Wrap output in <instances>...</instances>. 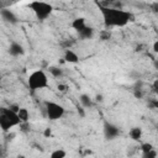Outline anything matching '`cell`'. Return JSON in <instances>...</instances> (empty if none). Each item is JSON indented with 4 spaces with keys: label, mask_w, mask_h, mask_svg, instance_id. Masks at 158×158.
I'll return each mask as SVG.
<instances>
[{
    "label": "cell",
    "mask_w": 158,
    "mask_h": 158,
    "mask_svg": "<svg viewBox=\"0 0 158 158\" xmlns=\"http://www.w3.org/2000/svg\"><path fill=\"white\" fill-rule=\"evenodd\" d=\"M27 84L32 90H41L48 86V77L42 69L32 72L27 79Z\"/></svg>",
    "instance_id": "7a4b0ae2"
},
{
    "label": "cell",
    "mask_w": 158,
    "mask_h": 158,
    "mask_svg": "<svg viewBox=\"0 0 158 158\" xmlns=\"http://www.w3.org/2000/svg\"><path fill=\"white\" fill-rule=\"evenodd\" d=\"M110 37H111L110 32H107V31H101L100 32V38L102 41H107V40H110Z\"/></svg>",
    "instance_id": "ffe728a7"
},
{
    "label": "cell",
    "mask_w": 158,
    "mask_h": 158,
    "mask_svg": "<svg viewBox=\"0 0 158 158\" xmlns=\"http://www.w3.org/2000/svg\"><path fill=\"white\" fill-rule=\"evenodd\" d=\"M1 115H4L11 123H12V126H17V125H20L21 123V120L19 118V115H17V112H14L12 110H10L9 107H2L1 109V112H0Z\"/></svg>",
    "instance_id": "8992f818"
},
{
    "label": "cell",
    "mask_w": 158,
    "mask_h": 158,
    "mask_svg": "<svg viewBox=\"0 0 158 158\" xmlns=\"http://www.w3.org/2000/svg\"><path fill=\"white\" fill-rule=\"evenodd\" d=\"M83 109H84V107H78V114H79V115H80L81 117H84V116H85V114H84Z\"/></svg>",
    "instance_id": "f1b7e54d"
},
{
    "label": "cell",
    "mask_w": 158,
    "mask_h": 158,
    "mask_svg": "<svg viewBox=\"0 0 158 158\" xmlns=\"http://www.w3.org/2000/svg\"><path fill=\"white\" fill-rule=\"evenodd\" d=\"M9 53L12 57H19V56H22L25 53V49H23L22 44L17 43V42H11V44L9 47Z\"/></svg>",
    "instance_id": "ba28073f"
},
{
    "label": "cell",
    "mask_w": 158,
    "mask_h": 158,
    "mask_svg": "<svg viewBox=\"0 0 158 158\" xmlns=\"http://www.w3.org/2000/svg\"><path fill=\"white\" fill-rule=\"evenodd\" d=\"M17 115H19V118L21 120V123H22V122H28L30 112H28V110H27L26 107H21V109L19 110Z\"/></svg>",
    "instance_id": "5bb4252c"
},
{
    "label": "cell",
    "mask_w": 158,
    "mask_h": 158,
    "mask_svg": "<svg viewBox=\"0 0 158 158\" xmlns=\"http://www.w3.org/2000/svg\"><path fill=\"white\" fill-rule=\"evenodd\" d=\"M28 7L33 11L38 20H46L53 11V6L43 1H32L28 4Z\"/></svg>",
    "instance_id": "3957f363"
},
{
    "label": "cell",
    "mask_w": 158,
    "mask_h": 158,
    "mask_svg": "<svg viewBox=\"0 0 158 158\" xmlns=\"http://www.w3.org/2000/svg\"><path fill=\"white\" fill-rule=\"evenodd\" d=\"M0 127H1V130H2L4 132H7V131H9L11 127H14V126H12V123H11L4 115L0 114Z\"/></svg>",
    "instance_id": "7c38bea8"
},
{
    "label": "cell",
    "mask_w": 158,
    "mask_h": 158,
    "mask_svg": "<svg viewBox=\"0 0 158 158\" xmlns=\"http://www.w3.org/2000/svg\"><path fill=\"white\" fill-rule=\"evenodd\" d=\"M142 158H157V152L153 149L148 153H142Z\"/></svg>",
    "instance_id": "d6986e66"
},
{
    "label": "cell",
    "mask_w": 158,
    "mask_h": 158,
    "mask_svg": "<svg viewBox=\"0 0 158 158\" xmlns=\"http://www.w3.org/2000/svg\"><path fill=\"white\" fill-rule=\"evenodd\" d=\"M100 11L104 19V23L106 27H122L131 21L132 15L128 11L114 7H104L100 6Z\"/></svg>",
    "instance_id": "6da1fadb"
},
{
    "label": "cell",
    "mask_w": 158,
    "mask_h": 158,
    "mask_svg": "<svg viewBox=\"0 0 158 158\" xmlns=\"http://www.w3.org/2000/svg\"><path fill=\"white\" fill-rule=\"evenodd\" d=\"M153 52H154V53H158V38H157V41L153 43Z\"/></svg>",
    "instance_id": "4316f807"
},
{
    "label": "cell",
    "mask_w": 158,
    "mask_h": 158,
    "mask_svg": "<svg viewBox=\"0 0 158 158\" xmlns=\"http://www.w3.org/2000/svg\"><path fill=\"white\" fill-rule=\"evenodd\" d=\"M141 151H142V153H148V152L153 151V144L149 142H144L141 144Z\"/></svg>",
    "instance_id": "ac0fdd59"
},
{
    "label": "cell",
    "mask_w": 158,
    "mask_h": 158,
    "mask_svg": "<svg viewBox=\"0 0 158 158\" xmlns=\"http://www.w3.org/2000/svg\"><path fill=\"white\" fill-rule=\"evenodd\" d=\"M118 135H120V130L117 126H115L110 122L104 123V136L106 139H115Z\"/></svg>",
    "instance_id": "5b68a950"
},
{
    "label": "cell",
    "mask_w": 158,
    "mask_h": 158,
    "mask_svg": "<svg viewBox=\"0 0 158 158\" xmlns=\"http://www.w3.org/2000/svg\"><path fill=\"white\" fill-rule=\"evenodd\" d=\"M157 133H158V131H157Z\"/></svg>",
    "instance_id": "d6a6232c"
},
{
    "label": "cell",
    "mask_w": 158,
    "mask_h": 158,
    "mask_svg": "<svg viewBox=\"0 0 158 158\" xmlns=\"http://www.w3.org/2000/svg\"><path fill=\"white\" fill-rule=\"evenodd\" d=\"M148 106H149L151 109H158V100H156V99H151L149 102H148Z\"/></svg>",
    "instance_id": "44dd1931"
},
{
    "label": "cell",
    "mask_w": 158,
    "mask_h": 158,
    "mask_svg": "<svg viewBox=\"0 0 158 158\" xmlns=\"http://www.w3.org/2000/svg\"><path fill=\"white\" fill-rule=\"evenodd\" d=\"M130 137L133 139V141H139L141 137H142V128L141 127H132L130 130Z\"/></svg>",
    "instance_id": "4fadbf2b"
},
{
    "label": "cell",
    "mask_w": 158,
    "mask_h": 158,
    "mask_svg": "<svg viewBox=\"0 0 158 158\" xmlns=\"http://www.w3.org/2000/svg\"><path fill=\"white\" fill-rule=\"evenodd\" d=\"M0 16L4 21L10 22V23H17V16L9 9H1L0 10Z\"/></svg>",
    "instance_id": "52a82bcc"
},
{
    "label": "cell",
    "mask_w": 158,
    "mask_h": 158,
    "mask_svg": "<svg viewBox=\"0 0 158 158\" xmlns=\"http://www.w3.org/2000/svg\"><path fill=\"white\" fill-rule=\"evenodd\" d=\"M44 112L51 121H56L63 117L64 107L54 101H44Z\"/></svg>",
    "instance_id": "277c9868"
},
{
    "label": "cell",
    "mask_w": 158,
    "mask_h": 158,
    "mask_svg": "<svg viewBox=\"0 0 158 158\" xmlns=\"http://www.w3.org/2000/svg\"><path fill=\"white\" fill-rule=\"evenodd\" d=\"M9 109H10V110H12L14 112H19V110H20L21 107H20L17 104H11V105L9 106Z\"/></svg>",
    "instance_id": "603a6c76"
},
{
    "label": "cell",
    "mask_w": 158,
    "mask_h": 158,
    "mask_svg": "<svg viewBox=\"0 0 158 158\" xmlns=\"http://www.w3.org/2000/svg\"><path fill=\"white\" fill-rule=\"evenodd\" d=\"M153 90H154L156 93H158V79H156L154 83H153Z\"/></svg>",
    "instance_id": "83f0119b"
},
{
    "label": "cell",
    "mask_w": 158,
    "mask_h": 158,
    "mask_svg": "<svg viewBox=\"0 0 158 158\" xmlns=\"http://www.w3.org/2000/svg\"><path fill=\"white\" fill-rule=\"evenodd\" d=\"M79 101H80L81 107H84V109L93 106V100H91V98H90L88 94H81V95L79 96Z\"/></svg>",
    "instance_id": "8fae6325"
},
{
    "label": "cell",
    "mask_w": 158,
    "mask_h": 158,
    "mask_svg": "<svg viewBox=\"0 0 158 158\" xmlns=\"http://www.w3.org/2000/svg\"><path fill=\"white\" fill-rule=\"evenodd\" d=\"M43 136H44V137H51V136H52V130H51L49 127H47V128L43 131Z\"/></svg>",
    "instance_id": "d4e9b609"
},
{
    "label": "cell",
    "mask_w": 158,
    "mask_h": 158,
    "mask_svg": "<svg viewBox=\"0 0 158 158\" xmlns=\"http://www.w3.org/2000/svg\"><path fill=\"white\" fill-rule=\"evenodd\" d=\"M64 62H67V63H73V64H75V63H78L79 62V56L74 52V51H72V49H65V52H64Z\"/></svg>",
    "instance_id": "30bf717a"
},
{
    "label": "cell",
    "mask_w": 158,
    "mask_h": 158,
    "mask_svg": "<svg viewBox=\"0 0 158 158\" xmlns=\"http://www.w3.org/2000/svg\"><path fill=\"white\" fill-rule=\"evenodd\" d=\"M70 26H72V28H74V30L79 33V32H81V31L86 27L85 19H84V17H77V19H74V20L72 21Z\"/></svg>",
    "instance_id": "9c48e42d"
},
{
    "label": "cell",
    "mask_w": 158,
    "mask_h": 158,
    "mask_svg": "<svg viewBox=\"0 0 158 158\" xmlns=\"http://www.w3.org/2000/svg\"><path fill=\"white\" fill-rule=\"evenodd\" d=\"M153 64H154V68L158 70V59H157V60H154V63H153Z\"/></svg>",
    "instance_id": "4dcf8cb0"
},
{
    "label": "cell",
    "mask_w": 158,
    "mask_h": 158,
    "mask_svg": "<svg viewBox=\"0 0 158 158\" xmlns=\"http://www.w3.org/2000/svg\"><path fill=\"white\" fill-rule=\"evenodd\" d=\"M151 9L153 12H158V2H152L151 4Z\"/></svg>",
    "instance_id": "484cf974"
},
{
    "label": "cell",
    "mask_w": 158,
    "mask_h": 158,
    "mask_svg": "<svg viewBox=\"0 0 158 158\" xmlns=\"http://www.w3.org/2000/svg\"><path fill=\"white\" fill-rule=\"evenodd\" d=\"M96 101H102V96L101 95H96Z\"/></svg>",
    "instance_id": "f546056e"
},
{
    "label": "cell",
    "mask_w": 158,
    "mask_h": 158,
    "mask_svg": "<svg viewBox=\"0 0 158 158\" xmlns=\"http://www.w3.org/2000/svg\"><path fill=\"white\" fill-rule=\"evenodd\" d=\"M57 88H58V90H59V91H62V93H65V91H67V89H68V86H67L65 84H58V86H57Z\"/></svg>",
    "instance_id": "cb8c5ba5"
},
{
    "label": "cell",
    "mask_w": 158,
    "mask_h": 158,
    "mask_svg": "<svg viewBox=\"0 0 158 158\" xmlns=\"http://www.w3.org/2000/svg\"><path fill=\"white\" fill-rule=\"evenodd\" d=\"M21 125V130L23 131V132H28L30 130H31V127H30V123L28 122H22V123H20Z\"/></svg>",
    "instance_id": "7402d4cb"
},
{
    "label": "cell",
    "mask_w": 158,
    "mask_h": 158,
    "mask_svg": "<svg viewBox=\"0 0 158 158\" xmlns=\"http://www.w3.org/2000/svg\"><path fill=\"white\" fill-rule=\"evenodd\" d=\"M79 36H80L81 38H84V40H89V38H91V37L94 36V30H93L91 27L86 26L81 32H79Z\"/></svg>",
    "instance_id": "9a60e30c"
},
{
    "label": "cell",
    "mask_w": 158,
    "mask_h": 158,
    "mask_svg": "<svg viewBox=\"0 0 158 158\" xmlns=\"http://www.w3.org/2000/svg\"><path fill=\"white\" fill-rule=\"evenodd\" d=\"M65 156H67V152L64 151V149H56V151H53L52 153H51V156H49V158H65Z\"/></svg>",
    "instance_id": "2e32d148"
},
{
    "label": "cell",
    "mask_w": 158,
    "mask_h": 158,
    "mask_svg": "<svg viewBox=\"0 0 158 158\" xmlns=\"http://www.w3.org/2000/svg\"><path fill=\"white\" fill-rule=\"evenodd\" d=\"M48 70H49V73H51L53 77H56V78H59V77H62V75H63L62 69H60V68H58V67H49V68H48Z\"/></svg>",
    "instance_id": "e0dca14e"
},
{
    "label": "cell",
    "mask_w": 158,
    "mask_h": 158,
    "mask_svg": "<svg viewBox=\"0 0 158 158\" xmlns=\"http://www.w3.org/2000/svg\"><path fill=\"white\" fill-rule=\"evenodd\" d=\"M16 158H26V156H23V154H17Z\"/></svg>",
    "instance_id": "1f68e13d"
}]
</instances>
